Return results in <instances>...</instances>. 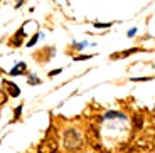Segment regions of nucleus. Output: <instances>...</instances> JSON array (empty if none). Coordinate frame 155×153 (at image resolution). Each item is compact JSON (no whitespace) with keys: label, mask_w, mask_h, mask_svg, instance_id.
Instances as JSON below:
<instances>
[{"label":"nucleus","mask_w":155,"mask_h":153,"mask_svg":"<svg viewBox=\"0 0 155 153\" xmlns=\"http://www.w3.org/2000/svg\"><path fill=\"white\" fill-rule=\"evenodd\" d=\"M83 145V138L81 133L76 130V128H69V130L64 133V146L68 150H78Z\"/></svg>","instance_id":"f257e3e1"},{"label":"nucleus","mask_w":155,"mask_h":153,"mask_svg":"<svg viewBox=\"0 0 155 153\" xmlns=\"http://www.w3.org/2000/svg\"><path fill=\"white\" fill-rule=\"evenodd\" d=\"M58 150V143H56V138H46L42 142V145L39 146V153H54Z\"/></svg>","instance_id":"f03ea898"},{"label":"nucleus","mask_w":155,"mask_h":153,"mask_svg":"<svg viewBox=\"0 0 155 153\" xmlns=\"http://www.w3.org/2000/svg\"><path fill=\"white\" fill-rule=\"evenodd\" d=\"M5 86H7L8 93H10V96H19L20 91H19V86L14 84V83H8V81H5Z\"/></svg>","instance_id":"7ed1b4c3"},{"label":"nucleus","mask_w":155,"mask_h":153,"mask_svg":"<svg viewBox=\"0 0 155 153\" xmlns=\"http://www.w3.org/2000/svg\"><path fill=\"white\" fill-rule=\"evenodd\" d=\"M24 71H25V62H19V64H17L15 67L12 69V71H10L8 74H12V76H20V74H22Z\"/></svg>","instance_id":"20e7f679"},{"label":"nucleus","mask_w":155,"mask_h":153,"mask_svg":"<svg viewBox=\"0 0 155 153\" xmlns=\"http://www.w3.org/2000/svg\"><path fill=\"white\" fill-rule=\"evenodd\" d=\"M133 126H135L137 130H142V128H143V119H142V116H140V115L133 116Z\"/></svg>","instance_id":"39448f33"},{"label":"nucleus","mask_w":155,"mask_h":153,"mask_svg":"<svg viewBox=\"0 0 155 153\" xmlns=\"http://www.w3.org/2000/svg\"><path fill=\"white\" fill-rule=\"evenodd\" d=\"M106 119H113V118H125V115H121V113H118V111H108L105 115Z\"/></svg>","instance_id":"423d86ee"},{"label":"nucleus","mask_w":155,"mask_h":153,"mask_svg":"<svg viewBox=\"0 0 155 153\" xmlns=\"http://www.w3.org/2000/svg\"><path fill=\"white\" fill-rule=\"evenodd\" d=\"M29 83H31V84H39V83H41V79H37L34 74H29Z\"/></svg>","instance_id":"0eeeda50"},{"label":"nucleus","mask_w":155,"mask_h":153,"mask_svg":"<svg viewBox=\"0 0 155 153\" xmlns=\"http://www.w3.org/2000/svg\"><path fill=\"white\" fill-rule=\"evenodd\" d=\"M37 39H39V34H35L34 37H32L31 41H29V42H27V47H32V46H34V44L37 42Z\"/></svg>","instance_id":"6e6552de"},{"label":"nucleus","mask_w":155,"mask_h":153,"mask_svg":"<svg viewBox=\"0 0 155 153\" xmlns=\"http://www.w3.org/2000/svg\"><path fill=\"white\" fill-rule=\"evenodd\" d=\"M148 79H152V77H132L133 83H135V81H148Z\"/></svg>","instance_id":"1a4fd4ad"},{"label":"nucleus","mask_w":155,"mask_h":153,"mask_svg":"<svg viewBox=\"0 0 155 153\" xmlns=\"http://www.w3.org/2000/svg\"><path fill=\"white\" fill-rule=\"evenodd\" d=\"M22 35H25V34H24V27H20L19 31H17V34H15V37H22Z\"/></svg>","instance_id":"9d476101"},{"label":"nucleus","mask_w":155,"mask_h":153,"mask_svg":"<svg viewBox=\"0 0 155 153\" xmlns=\"http://www.w3.org/2000/svg\"><path fill=\"white\" fill-rule=\"evenodd\" d=\"M111 24H94V27H100V29H105V27H110Z\"/></svg>","instance_id":"9b49d317"},{"label":"nucleus","mask_w":155,"mask_h":153,"mask_svg":"<svg viewBox=\"0 0 155 153\" xmlns=\"http://www.w3.org/2000/svg\"><path fill=\"white\" fill-rule=\"evenodd\" d=\"M61 71H62V69H56V71H51V73H49V76L52 77V76H56V74H59Z\"/></svg>","instance_id":"f8f14e48"},{"label":"nucleus","mask_w":155,"mask_h":153,"mask_svg":"<svg viewBox=\"0 0 155 153\" xmlns=\"http://www.w3.org/2000/svg\"><path fill=\"white\" fill-rule=\"evenodd\" d=\"M86 46V42H81V44H74V49H83Z\"/></svg>","instance_id":"ddd939ff"},{"label":"nucleus","mask_w":155,"mask_h":153,"mask_svg":"<svg viewBox=\"0 0 155 153\" xmlns=\"http://www.w3.org/2000/svg\"><path fill=\"white\" fill-rule=\"evenodd\" d=\"M20 113H22V106H19V108L15 109V118H19V116H20Z\"/></svg>","instance_id":"4468645a"},{"label":"nucleus","mask_w":155,"mask_h":153,"mask_svg":"<svg viewBox=\"0 0 155 153\" xmlns=\"http://www.w3.org/2000/svg\"><path fill=\"white\" fill-rule=\"evenodd\" d=\"M91 56H81V57H76L74 61H84V59H89Z\"/></svg>","instance_id":"2eb2a0df"},{"label":"nucleus","mask_w":155,"mask_h":153,"mask_svg":"<svg viewBox=\"0 0 155 153\" xmlns=\"http://www.w3.org/2000/svg\"><path fill=\"white\" fill-rule=\"evenodd\" d=\"M138 49H130V50H125L123 52V56H128V54H132V52H137Z\"/></svg>","instance_id":"dca6fc26"},{"label":"nucleus","mask_w":155,"mask_h":153,"mask_svg":"<svg viewBox=\"0 0 155 153\" xmlns=\"http://www.w3.org/2000/svg\"><path fill=\"white\" fill-rule=\"evenodd\" d=\"M135 34H137V29H132V31L128 32V37H133Z\"/></svg>","instance_id":"f3484780"},{"label":"nucleus","mask_w":155,"mask_h":153,"mask_svg":"<svg viewBox=\"0 0 155 153\" xmlns=\"http://www.w3.org/2000/svg\"><path fill=\"white\" fill-rule=\"evenodd\" d=\"M22 2H24V0H17V7H20V5H22Z\"/></svg>","instance_id":"a211bd4d"}]
</instances>
